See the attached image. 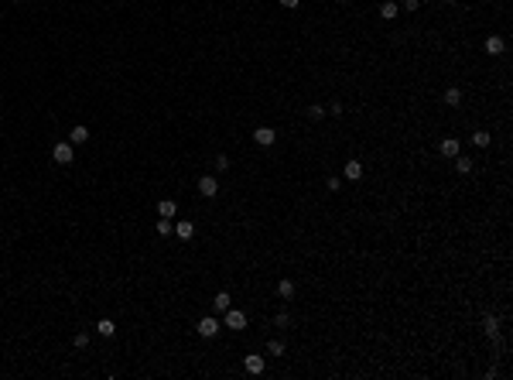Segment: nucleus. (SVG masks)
Listing matches in <instances>:
<instances>
[{
  "label": "nucleus",
  "mask_w": 513,
  "mask_h": 380,
  "mask_svg": "<svg viewBox=\"0 0 513 380\" xmlns=\"http://www.w3.org/2000/svg\"><path fill=\"white\" fill-rule=\"evenodd\" d=\"M222 315H226V318H222L226 329H243V325H246V312H240V308H233V305H229Z\"/></svg>",
  "instance_id": "f257e3e1"
},
{
  "label": "nucleus",
  "mask_w": 513,
  "mask_h": 380,
  "mask_svg": "<svg viewBox=\"0 0 513 380\" xmlns=\"http://www.w3.org/2000/svg\"><path fill=\"white\" fill-rule=\"evenodd\" d=\"M219 329H222V325H219V318H216V315H206V318L199 322V336H202V339H212Z\"/></svg>",
  "instance_id": "f03ea898"
},
{
  "label": "nucleus",
  "mask_w": 513,
  "mask_h": 380,
  "mask_svg": "<svg viewBox=\"0 0 513 380\" xmlns=\"http://www.w3.org/2000/svg\"><path fill=\"white\" fill-rule=\"evenodd\" d=\"M253 141H257L260 148H274L277 134H274V127H257V130H253Z\"/></svg>",
  "instance_id": "7ed1b4c3"
},
{
  "label": "nucleus",
  "mask_w": 513,
  "mask_h": 380,
  "mask_svg": "<svg viewBox=\"0 0 513 380\" xmlns=\"http://www.w3.org/2000/svg\"><path fill=\"white\" fill-rule=\"evenodd\" d=\"M199 195H206V199L219 195V182H216L212 175H202V178H199Z\"/></svg>",
  "instance_id": "20e7f679"
},
{
  "label": "nucleus",
  "mask_w": 513,
  "mask_h": 380,
  "mask_svg": "<svg viewBox=\"0 0 513 380\" xmlns=\"http://www.w3.org/2000/svg\"><path fill=\"white\" fill-rule=\"evenodd\" d=\"M52 158H55L59 164H72V144H55V148H52Z\"/></svg>",
  "instance_id": "39448f33"
},
{
  "label": "nucleus",
  "mask_w": 513,
  "mask_h": 380,
  "mask_svg": "<svg viewBox=\"0 0 513 380\" xmlns=\"http://www.w3.org/2000/svg\"><path fill=\"white\" fill-rule=\"evenodd\" d=\"M503 48H507V45H503L500 34H489V38H486V52H489V55H503Z\"/></svg>",
  "instance_id": "423d86ee"
},
{
  "label": "nucleus",
  "mask_w": 513,
  "mask_h": 380,
  "mask_svg": "<svg viewBox=\"0 0 513 380\" xmlns=\"http://www.w3.org/2000/svg\"><path fill=\"white\" fill-rule=\"evenodd\" d=\"M175 213H178V206H175L171 199H161V202H157V216H164V220H175Z\"/></svg>",
  "instance_id": "0eeeda50"
},
{
  "label": "nucleus",
  "mask_w": 513,
  "mask_h": 380,
  "mask_svg": "<svg viewBox=\"0 0 513 380\" xmlns=\"http://www.w3.org/2000/svg\"><path fill=\"white\" fill-rule=\"evenodd\" d=\"M243 363H246V374H253V377L264 374V356H246Z\"/></svg>",
  "instance_id": "6e6552de"
},
{
  "label": "nucleus",
  "mask_w": 513,
  "mask_h": 380,
  "mask_svg": "<svg viewBox=\"0 0 513 380\" xmlns=\"http://www.w3.org/2000/svg\"><path fill=\"white\" fill-rule=\"evenodd\" d=\"M458 148H462V144H458L455 137H445V141L438 144V151L445 154V158H455V154H458Z\"/></svg>",
  "instance_id": "1a4fd4ad"
},
{
  "label": "nucleus",
  "mask_w": 513,
  "mask_h": 380,
  "mask_svg": "<svg viewBox=\"0 0 513 380\" xmlns=\"http://www.w3.org/2000/svg\"><path fill=\"white\" fill-rule=\"evenodd\" d=\"M175 233H178V240H192V236H195V223H188V220H181V223L175 226Z\"/></svg>",
  "instance_id": "9d476101"
},
{
  "label": "nucleus",
  "mask_w": 513,
  "mask_h": 380,
  "mask_svg": "<svg viewBox=\"0 0 513 380\" xmlns=\"http://www.w3.org/2000/svg\"><path fill=\"white\" fill-rule=\"evenodd\" d=\"M346 178H353V182H360L363 178V164L353 158V161H346Z\"/></svg>",
  "instance_id": "9b49d317"
},
{
  "label": "nucleus",
  "mask_w": 513,
  "mask_h": 380,
  "mask_svg": "<svg viewBox=\"0 0 513 380\" xmlns=\"http://www.w3.org/2000/svg\"><path fill=\"white\" fill-rule=\"evenodd\" d=\"M89 141V130L79 124V127H72V134H69V144H86Z\"/></svg>",
  "instance_id": "f8f14e48"
},
{
  "label": "nucleus",
  "mask_w": 513,
  "mask_h": 380,
  "mask_svg": "<svg viewBox=\"0 0 513 380\" xmlns=\"http://www.w3.org/2000/svg\"><path fill=\"white\" fill-rule=\"evenodd\" d=\"M397 10H400V7H397L393 0H387V3L380 7V14H383V21H393V17H397Z\"/></svg>",
  "instance_id": "ddd939ff"
},
{
  "label": "nucleus",
  "mask_w": 513,
  "mask_h": 380,
  "mask_svg": "<svg viewBox=\"0 0 513 380\" xmlns=\"http://www.w3.org/2000/svg\"><path fill=\"white\" fill-rule=\"evenodd\" d=\"M445 103H448V106H458V103H462V89H455V86L445 89Z\"/></svg>",
  "instance_id": "4468645a"
},
{
  "label": "nucleus",
  "mask_w": 513,
  "mask_h": 380,
  "mask_svg": "<svg viewBox=\"0 0 513 380\" xmlns=\"http://www.w3.org/2000/svg\"><path fill=\"white\" fill-rule=\"evenodd\" d=\"M489 141H493L489 130H476V134H472V144H476V148H489Z\"/></svg>",
  "instance_id": "2eb2a0df"
},
{
  "label": "nucleus",
  "mask_w": 513,
  "mask_h": 380,
  "mask_svg": "<svg viewBox=\"0 0 513 380\" xmlns=\"http://www.w3.org/2000/svg\"><path fill=\"white\" fill-rule=\"evenodd\" d=\"M96 332H99V336H113V332H117V325H113L110 318H99V322H96Z\"/></svg>",
  "instance_id": "dca6fc26"
},
{
  "label": "nucleus",
  "mask_w": 513,
  "mask_h": 380,
  "mask_svg": "<svg viewBox=\"0 0 513 380\" xmlns=\"http://www.w3.org/2000/svg\"><path fill=\"white\" fill-rule=\"evenodd\" d=\"M229 305H233V298H229L226 291H219V295H216V302H212V308H216V312H226Z\"/></svg>",
  "instance_id": "f3484780"
},
{
  "label": "nucleus",
  "mask_w": 513,
  "mask_h": 380,
  "mask_svg": "<svg viewBox=\"0 0 513 380\" xmlns=\"http://www.w3.org/2000/svg\"><path fill=\"white\" fill-rule=\"evenodd\" d=\"M455 171H458V175H469V171H472V161H469V158H458V154H455Z\"/></svg>",
  "instance_id": "a211bd4d"
},
{
  "label": "nucleus",
  "mask_w": 513,
  "mask_h": 380,
  "mask_svg": "<svg viewBox=\"0 0 513 380\" xmlns=\"http://www.w3.org/2000/svg\"><path fill=\"white\" fill-rule=\"evenodd\" d=\"M277 295L281 298H294V281H281L277 285Z\"/></svg>",
  "instance_id": "6ab92c4d"
},
{
  "label": "nucleus",
  "mask_w": 513,
  "mask_h": 380,
  "mask_svg": "<svg viewBox=\"0 0 513 380\" xmlns=\"http://www.w3.org/2000/svg\"><path fill=\"white\" fill-rule=\"evenodd\" d=\"M486 336L489 339H500V322L496 318H486Z\"/></svg>",
  "instance_id": "aec40b11"
},
{
  "label": "nucleus",
  "mask_w": 513,
  "mask_h": 380,
  "mask_svg": "<svg viewBox=\"0 0 513 380\" xmlns=\"http://www.w3.org/2000/svg\"><path fill=\"white\" fill-rule=\"evenodd\" d=\"M267 353H271V356H284V343H281V339H271V343H267Z\"/></svg>",
  "instance_id": "412c9836"
},
{
  "label": "nucleus",
  "mask_w": 513,
  "mask_h": 380,
  "mask_svg": "<svg viewBox=\"0 0 513 380\" xmlns=\"http://www.w3.org/2000/svg\"><path fill=\"white\" fill-rule=\"evenodd\" d=\"M157 233H161V236H168V233H171V220H164V216H161V220H157Z\"/></svg>",
  "instance_id": "4be33fe9"
},
{
  "label": "nucleus",
  "mask_w": 513,
  "mask_h": 380,
  "mask_svg": "<svg viewBox=\"0 0 513 380\" xmlns=\"http://www.w3.org/2000/svg\"><path fill=\"white\" fill-rule=\"evenodd\" d=\"M308 117H311V120H322V117H325V106H318V103L308 106Z\"/></svg>",
  "instance_id": "5701e85b"
},
{
  "label": "nucleus",
  "mask_w": 513,
  "mask_h": 380,
  "mask_svg": "<svg viewBox=\"0 0 513 380\" xmlns=\"http://www.w3.org/2000/svg\"><path fill=\"white\" fill-rule=\"evenodd\" d=\"M72 343L79 346V349H86V346H89V336H86V332H79V336H75Z\"/></svg>",
  "instance_id": "b1692460"
},
{
  "label": "nucleus",
  "mask_w": 513,
  "mask_h": 380,
  "mask_svg": "<svg viewBox=\"0 0 513 380\" xmlns=\"http://www.w3.org/2000/svg\"><path fill=\"white\" fill-rule=\"evenodd\" d=\"M274 322H277V329H284L291 318H288V312H277V318H274Z\"/></svg>",
  "instance_id": "393cba45"
},
{
  "label": "nucleus",
  "mask_w": 513,
  "mask_h": 380,
  "mask_svg": "<svg viewBox=\"0 0 513 380\" xmlns=\"http://www.w3.org/2000/svg\"><path fill=\"white\" fill-rule=\"evenodd\" d=\"M216 168H219V171H226V168H229V158H226V154H219V158H216Z\"/></svg>",
  "instance_id": "a878e982"
},
{
  "label": "nucleus",
  "mask_w": 513,
  "mask_h": 380,
  "mask_svg": "<svg viewBox=\"0 0 513 380\" xmlns=\"http://www.w3.org/2000/svg\"><path fill=\"white\" fill-rule=\"evenodd\" d=\"M281 7H288V10H294V7H301V0H281Z\"/></svg>",
  "instance_id": "bb28decb"
},
{
  "label": "nucleus",
  "mask_w": 513,
  "mask_h": 380,
  "mask_svg": "<svg viewBox=\"0 0 513 380\" xmlns=\"http://www.w3.org/2000/svg\"><path fill=\"white\" fill-rule=\"evenodd\" d=\"M404 7H407V10H418V7H421V0H404Z\"/></svg>",
  "instance_id": "cd10ccee"
},
{
  "label": "nucleus",
  "mask_w": 513,
  "mask_h": 380,
  "mask_svg": "<svg viewBox=\"0 0 513 380\" xmlns=\"http://www.w3.org/2000/svg\"><path fill=\"white\" fill-rule=\"evenodd\" d=\"M14 3H21V0H14Z\"/></svg>",
  "instance_id": "c85d7f7f"
}]
</instances>
